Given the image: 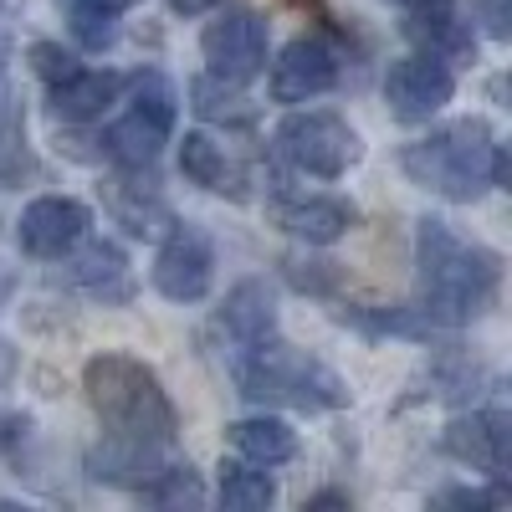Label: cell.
Returning a JSON list of instances; mask_svg holds the SVG:
<instances>
[{
    "label": "cell",
    "mask_w": 512,
    "mask_h": 512,
    "mask_svg": "<svg viewBox=\"0 0 512 512\" xmlns=\"http://www.w3.org/2000/svg\"><path fill=\"white\" fill-rule=\"evenodd\" d=\"M415 262H420L425 318L431 323H472L497 303L502 256L492 246L456 236L446 221H420Z\"/></svg>",
    "instance_id": "6da1fadb"
},
{
    "label": "cell",
    "mask_w": 512,
    "mask_h": 512,
    "mask_svg": "<svg viewBox=\"0 0 512 512\" xmlns=\"http://www.w3.org/2000/svg\"><path fill=\"white\" fill-rule=\"evenodd\" d=\"M82 390H88V405L113 436L169 446L180 431L175 400L164 395L159 374L134 354H93L88 369H82Z\"/></svg>",
    "instance_id": "7a4b0ae2"
},
{
    "label": "cell",
    "mask_w": 512,
    "mask_h": 512,
    "mask_svg": "<svg viewBox=\"0 0 512 512\" xmlns=\"http://www.w3.org/2000/svg\"><path fill=\"white\" fill-rule=\"evenodd\" d=\"M400 164L420 190H431L441 200H456V205H472L497 185L492 180L497 139H492V128L482 118H461V123H446V128H436V134L405 144Z\"/></svg>",
    "instance_id": "3957f363"
},
{
    "label": "cell",
    "mask_w": 512,
    "mask_h": 512,
    "mask_svg": "<svg viewBox=\"0 0 512 512\" xmlns=\"http://www.w3.org/2000/svg\"><path fill=\"white\" fill-rule=\"evenodd\" d=\"M236 384L256 405H292V410H338L349 405V384L323 359L297 354L292 344H246L236 359Z\"/></svg>",
    "instance_id": "277c9868"
},
{
    "label": "cell",
    "mask_w": 512,
    "mask_h": 512,
    "mask_svg": "<svg viewBox=\"0 0 512 512\" xmlns=\"http://www.w3.org/2000/svg\"><path fill=\"white\" fill-rule=\"evenodd\" d=\"M277 154L297 164L303 175L338 180L349 164H359L364 144L338 113H287L277 123Z\"/></svg>",
    "instance_id": "5b68a950"
},
{
    "label": "cell",
    "mask_w": 512,
    "mask_h": 512,
    "mask_svg": "<svg viewBox=\"0 0 512 512\" xmlns=\"http://www.w3.org/2000/svg\"><path fill=\"white\" fill-rule=\"evenodd\" d=\"M200 52L210 62V77H221V82H251L256 72L267 67V21L256 16V11H221L216 21L205 26L200 36Z\"/></svg>",
    "instance_id": "8992f818"
},
{
    "label": "cell",
    "mask_w": 512,
    "mask_h": 512,
    "mask_svg": "<svg viewBox=\"0 0 512 512\" xmlns=\"http://www.w3.org/2000/svg\"><path fill=\"white\" fill-rule=\"evenodd\" d=\"M456 93V77H451V62L431 57V52H415V57H400L384 72V103L400 123H431Z\"/></svg>",
    "instance_id": "52a82bcc"
},
{
    "label": "cell",
    "mask_w": 512,
    "mask_h": 512,
    "mask_svg": "<svg viewBox=\"0 0 512 512\" xmlns=\"http://www.w3.org/2000/svg\"><path fill=\"white\" fill-rule=\"evenodd\" d=\"M216 282V246L200 226H175L154 256V287L169 303H200Z\"/></svg>",
    "instance_id": "ba28073f"
},
{
    "label": "cell",
    "mask_w": 512,
    "mask_h": 512,
    "mask_svg": "<svg viewBox=\"0 0 512 512\" xmlns=\"http://www.w3.org/2000/svg\"><path fill=\"white\" fill-rule=\"evenodd\" d=\"M93 216L82 200H67V195H41L21 210L16 221V241L26 256H41V262H57V256H67L82 236H88Z\"/></svg>",
    "instance_id": "9c48e42d"
},
{
    "label": "cell",
    "mask_w": 512,
    "mask_h": 512,
    "mask_svg": "<svg viewBox=\"0 0 512 512\" xmlns=\"http://www.w3.org/2000/svg\"><path fill=\"white\" fill-rule=\"evenodd\" d=\"M338 82V52L323 36H297L272 62V98L277 103H308Z\"/></svg>",
    "instance_id": "30bf717a"
},
{
    "label": "cell",
    "mask_w": 512,
    "mask_h": 512,
    "mask_svg": "<svg viewBox=\"0 0 512 512\" xmlns=\"http://www.w3.org/2000/svg\"><path fill=\"white\" fill-rule=\"evenodd\" d=\"M405 36L420 52H431L441 62H466L477 52V31L456 0H410L405 11Z\"/></svg>",
    "instance_id": "8fae6325"
},
{
    "label": "cell",
    "mask_w": 512,
    "mask_h": 512,
    "mask_svg": "<svg viewBox=\"0 0 512 512\" xmlns=\"http://www.w3.org/2000/svg\"><path fill=\"white\" fill-rule=\"evenodd\" d=\"M446 456H456L461 466L472 472H507V456H512V431H507V415L502 410H472V415H456L441 436Z\"/></svg>",
    "instance_id": "7c38bea8"
},
{
    "label": "cell",
    "mask_w": 512,
    "mask_h": 512,
    "mask_svg": "<svg viewBox=\"0 0 512 512\" xmlns=\"http://www.w3.org/2000/svg\"><path fill=\"white\" fill-rule=\"evenodd\" d=\"M272 216L282 231H292L297 241L308 246H333L338 236H349V226L359 221L349 200H333V195H308V200H282L272 205Z\"/></svg>",
    "instance_id": "4fadbf2b"
},
{
    "label": "cell",
    "mask_w": 512,
    "mask_h": 512,
    "mask_svg": "<svg viewBox=\"0 0 512 512\" xmlns=\"http://www.w3.org/2000/svg\"><path fill=\"white\" fill-rule=\"evenodd\" d=\"M118 93H123V77L118 72H88V67H77V72H67L62 82H52V113L62 118V123H88V118H98L108 103H118Z\"/></svg>",
    "instance_id": "5bb4252c"
},
{
    "label": "cell",
    "mask_w": 512,
    "mask_h": 512,
    "mask_svg": "<svg viewBox=\"0 0 512 512\" xmlns=\"http://www.w3.org/2000/svg\"><path fill=\"white\" fill-rule=\"evenodd\" d=\"M88 472H93L98 482H118V487H149V482L164 472V456H159V441L113 436L103 451L88 456Z\"/></svg>",
    "instance_id": "9a60e30c"
},
{
    "label": "cell",
    "mask_w": 512,
    "mask_h": 512,
    "mask_svg": "<svg viewBox=\"0 0 512 512\" xmlns=\"http://www.w3.org/2000/svg\"><path fill=\"white\" fill-rule=\"evenodd\" d=\"M221 328L236 338L241 349H246V344H262V338L277 328V297H272V287H267L262 277L231 287L226 308H221Z\"/></svg>",
    "instance_id": "2e32d148"
},
{
    "label": "cell",
    "mask_w": 512,
    "mask_h": 512,
    "mask_svg": "<svg viewBox=\"0 0 512 512\" xmlns=\"http://www.w3.org/2000/svg\"><path fill=\"white\" fill-rule=\"evenodd\" d=\"M231 446L256 461V466H282L297 456V431L277 415H256V420H236L231 425Z\"/></svg>",
    "instance_id": "e0dca14e"
},
{
    "label": "cell",
    "mask_w": 512,
    "mask_h": 512,
    "mask_svg": "<svg viewBox=\"0 0 512 512\" xmlns=\"http://www.w3.org/2000/svg\"><path fill=\"white\" fill-rule=\"evenodd\" d=\"M164 144H169V134H164L159 123H149L144 113L118 118L108 134H103V154H108L113 164H123V169H149Z\"/></svg>",
    "instance_id": "ac0fdd59"
},
{
    "label": "cell",
    "mask_w": 512,
    "mask_h": 512,
    "mask_svg": "<svg viewBox=\"0 0 512 512\" xmlns=\"http://www.w3.org/2000/svg\"><path fill=\"white\" fill-rule=\"evenodd\" d=\"M77 287H88L93 297H103V303H128V292H134V282H128V262H123V251L98 241L77 256V267H72Z\"/></svg>",
    "instance_id": "d6986e66"
},
{
    "label": "cell",
    "mask_w": 512,
    "mask_h": 512,
    "mask_svg": "<svg viewBox=\"0 0 512 512\" xmlns=\"http://www.w3.org/2000/svg\"><path fill=\"white\" fill-rule=\"evenodd\" d=\"M277 502V482L256 461H221V507L231 512H267Z\"/></svg>",
    "instance_id": "ffe728a7"
},
{
    "label": "cell",
    "mask_w": 512,
    "mask_h": 512,
    "mask_svg": "<svg viewBox=\"0 0 512 512\" xmlns=\"http://www.w3.org/2000/svg\"><path fill=\"white\" fill-rule=\"evenodd\" d=\"M180 175L190 180V185H200V190H226V149L210 139V134H185L180 139Z\"/></svg>",
    "instance_id": "44dd1931"
},
{
    "label": "cell",
    "mask_w": 512,
    "mask_h": 512,
    "mask_svg": "<svg viewBox=\"0 0 512 512\" xmlns=\"http://www.w3.org/2000/svg\"><path fill=\"white\" fill-rule=\"evenodd\" d=\"M144 492H149V502H159V507H200V502H205V487H200V477L190 472V466H164V472H159Z\"/></svg>",
    "instance_id": "7402d4cb"
},
{
    "label": "cell",
    "mask_w": 512,
    "mask_h": 512,
    "mask_svg": "<svg viewBox=\"0 0 512 512\" xmlns=\"http://www.w3.org/2000/svg\"><path fill=\"white\" fill-rule=\"evenodd\" d=\"M134 113H144L149 123H159L164 134H175V88H169V82H164L159 72H144V77H139Z\"/></svg>",
    "instance_id": "603a6c76"
},
{
    "label": "cell",
    "mask_w": 512,
    "mask_h": 512,
    "mask_svg": "<svg viewBox=\"0 0 512 512\" xmlns=\"http://www.w3.org/2000/svg\"><path fill=\"white\" fill-rule=\"evenodd\" d=\"M190 98H195V108H200L205 118H231V123H246V118H251L246 98H241V93H226V88H221V77H205V82H195Z\"/></svg>",
    "instance_id": "cb8c5ba5"
},
{
    "label": "cell",
    "mask_w": 512,
    "mask_h": 512,
    "mask_svg": "<svg viewBox=\"0 0 512 512\" xmlns=\"http://www.w3.org/2000/svg\"><path fill=\"white\" fill-rule=\"evenodd\" d=\"M72 31H77V41L88 52H103V47H113L118 21L108 11H93V6H77V0H72Z\"/></svg>",
    "instance_id": "d4e9b609"
},
{
    "label": "cell",
    "mask_w": 512,
    "mask_h": 512,
    "mask_svg": "<svg viewBox=\"0 0 512 512\" xmlns=\"http://www.w3.org/2000/svg\"><path fill=\"white\" fill-rule=\"evenodd\" d=\"M287 267V277H292V287H303V292H333L338 287V262H282Z\"/></svg>",
    "instance_id": "484cf974"
},
{
    "label": "cell",
    "mask_w": 512,
    "mask_h": 512,
    "mask_svg": "<svg viewBox=\"0 0 512 512\" xmlns=\"http://www.w3.org/2000/svg\"><path fill=\"white\" fill-rule=\"evenodd\" d=\"M31 67L47 82H62L67 72H77V57L67 47H57V41H36V47H31Z\"/></svg>",
    "instance_id": "4316f807"
},
{
    "label": "cell",
    "mask_w": 512,
    "mask_h": 512,
    "mask_svg": "<svg viewBox=\"0 0 512 512\" xmlns=\"http://www.w3.org/2000/svg\"><path fill=\"white\" fill-rule=\"evenodd\" d=\"M441 502L446 507H492V502H502V492H466V487H456V492H441Z\"/></svg>",
    "instance_id": "83f0119b"
},
{
    "label": "cell",
    "mask_w": 512,
    "mask_h": 512,
    "mask_svg": "<svg viewBox=\"0 0 512 512\" xmlns=\"http://www.w3.org/2000/svg\"><path fill=\"white\" fill-rule=\"evenodd\" d=\"M482 11H487V31H492V36H507V11H502V0H482Z\"/></svg>",
    "instance_id": "f1b7e54d"
},
{
    "label": "cell",
    "mask_w": 512,
    "mask_h": 512,
    "mask_svg": "<svg viewBox=\"0 0 512 512\" xmlns=\"http://www.w3.org/2000/svg\"><path fill=\"white\" fill-rule=\"evenodd\" d=\"M169 6H175L180 16H205V11H216L221 0H169Z\"/></svg>",
    "instance_id": "f546056e"
},
{
    "label": "cell",
    "mask_w": 512,
    "mask_h": 512,
    "mask_svg": "<svg viewBox=\"0 0 512 512\" xmlns=\"http://www.w3.org/2000/svg\"><path fill=\"white\" fill-rule=\"evenodd\" d=\"M11 374H16V349L6 344V338H0V390L11 384Z\"/></svg>",
    "instance_id": "4dcf8cb0"
},
{
    "label": "cell",
    "mask_w": 512,
    "mask_h": 512,
    "mask_svg": "<svg viewBox=\"0 0 512 512\" xmlns=\"http://www.w3.org/2000/svg\"><path fill=\"white\" fill-rule=\"evenodd\" d=\"M77 6H93V11H108V16H118V11H128V6H139V0H77Z\"/></svg>",
    "instance_id": "1f68e13d"
},
{
    "label": "cell",
    "mask_w": 512,
    "mask_h": 512,
    "mask_svg": "<svg viewBox=\"0 0 512 512\" xmlns=\"http://www.w3.org/2000/svg\"><path fill=\"white\" fill-rule=\"evenodd\" d=\"M308 507H349V497H344V492H318Z\"/></svg>",
    "instance_id": "d6a6232c"
},
{
    "label": "cell",
    "mask_w": 512,
    "mask_h": 512,
    "mask_svg": "<svg viewBox=\"0 0 512 512\" xmlns=\"http://www.w3.org/2000/svg\"><path fill=\"white\" fill-rule=\"evenodd\" d=\"M11 282H16V277H11V267H6V262H0V297H6V292H11Z\"/></svg>",
    "instance_id": "836d02e7"
}]
</instances>
